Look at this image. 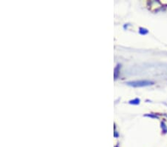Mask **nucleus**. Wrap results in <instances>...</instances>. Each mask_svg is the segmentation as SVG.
<instances>
[{
    "instance_id": "nucleus-1",
    "label": "nucleus",
    "mask_w": 167,
    "mask_h": 147,
    "mask_svg": "<svg viewBox=\"0 0 167 147\" xmlns=\"http://www.w3.org/2000/svg\"><path fill=\"white\" fill-rule=\"evenodd\" d=\"M126 84L133 87H143V86H148L150 85H152L154 84V83L149 80H138V81L127 82Z\"/></svg>"
},
{
    "instance_id": "nucleus-2",
    "label": "nucleus",
    "mask_w": 167,
    "mask_h": 147,
    "mask_svg": "<svg viewBox=\"0 0 167 147\" xmlns=\"http://www.w3.org/2000/svg\"><path fill=\"white\" fill-rule=\"evenodd\" d=\"M120 68V65L118 64V65L116 66V68H114V79H115V80L117 79V77H118V76H119Z\"/></svg>"
},
{
    "instance_id": "nucleus-3",
    "label": "nucleus",
    "mask_w": 167,
    "mask_h": 147,
    "mask_svg": "<svg viewBox=\"0 0 167 147\" xmlns=\"http://www.w3.org/2000/svg\"><path fill=\"white\" fill-rule=\"evenodd\" d=\"M140 99L138 98H136L134 100H130L129 101V103L130 104H132V105H138L140 103Z\"/></svg>"
},
{
    "instance_id": "nucleus-4",
    "label": "nucleus",
    "mask_w": 167,
    "mask_h": 147,
    "mask_svg": "<svg viewBox=\"0 0 167 147\" xmlns=\"http://www.w3.org/2000/svg\"><path fill=\"white\" fill-rule=\"evenodd\" d=\"M140 34H148V31L146 30V29H145V28H140Z\"/></svg>"
}]
</instances>
